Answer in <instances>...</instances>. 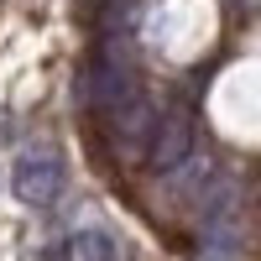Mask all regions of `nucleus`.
Segmentation results:
<instances>
[{
    "instance_id": "nucleus-1",
    "label": "nucleus",
    "mask_w": 261,
    "mask_h": 261,
    "mask_svg": "<svg viewBox=\"0 0 261 261\" xmlns=\"http://www.w3.org/2000/svg\"><path fill=\"white\" fill-rule=\"evenodd\" d=\"M105 125H110V151L120 162H141L146 146H151V130H157V110H151V99L130 94L120 110L105 115Z\"/></svg>"
},
{
    "instance_id": "nucleus-4",
    "label": "nucleus",
    "mask_w": 261,
    "mask_h": 261,
    "mask_svg": "<svg viewBox=\"0 0 261 261\" xmlns=\"http://www.w3.org/2000/svg\"><path fill=\"white\" fill-rule=\"evenodd\" d=\"M73 261H115V246L105 235H79L73 241Z\"/></svg>"
},
{
    "instance_id": "nucleus-2",
    "label": "nucleus",
    "mask_w": 261,
    "mask_h": 261,
    "mask_svg": "<svg viewBox=\"0 0 261 261\" xmlns=\"http://www.w3.org/2000/svg\"><path fill=\"white\" fill-rule=\"evenodd\" d=\"M58 188H63V157L53 146H27L16 157V199L42 209L58 199Z\"/></svg>"
},
{
    "instance_id": "nucleus-3",
    "label": "nucleus",
    "mask_w": 261,
    "mask_h": 261,
    "mask_svg": "<svg viewBox=\"0 0 261 261\" xmlns=\"http://www.w3.org/2000/svg\"><path fill=\"white\" fill-rule=\"evenodd\" d=\"M193 151V110L188 105H172V110L157 120V130H151V146H146V162L157 172H172L183 167Z\"/></svg>"
}]
</instances>
